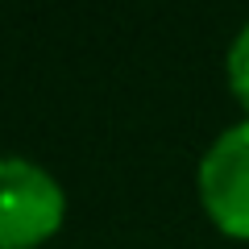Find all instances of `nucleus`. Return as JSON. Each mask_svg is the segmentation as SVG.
Returning <instances> with one entry per match:
<instances>
[{"label":"nucleus","mask_w":249,"mask_h":249,"mask_svg":"<svg viewBox=\"0 0 249 249\" xmlns=\"http://www.w3.org/2000/svg\"><path fill=\"white\" fill-rule=\"evenodd\" d=\"M224 71H229L232 96L241 100V108H245V116H249V21L232 34L229 54H224Z\"/></svg>","instance_id":"nucleus-3"},{"label":"nucleus","mask_w":249,"mask_h":249,"mask_svg":"<svg viewBox=\"0 0 249 249\" xmlns=\"http://www.w3.org/2000/svg\"><path fill=\"white\" fill-rule=\"evenodd\" d=\"M196 187L216 229L249 241V116L212 137L196 166Z\"/></svg>","instance_id":"nucleus-2"},{"label":"nucleus","mask_w":249,"mask_h":249,"mask_svg":"<svg viewBox=\"0 0 249 249\" xmlns=\"http://www.w3.org/2000/svg\"><path fill=\"white\" fill-rule=\"evenodd\" d=\"M67 220V191L50 166L0 154V249H37Z\"/></svg>","instance_id":"nucleus-1"}]
</instances>
